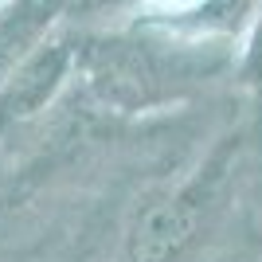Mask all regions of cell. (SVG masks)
I'll list each match as a JSON object with an SVG mask.
<instances>
[{
  "label": "cell",
  "instance_id": "4",
  "mask_svg": "<svg viewBox=\"0 0 262 262\" xmlns=\"http://www.w3.org/2000/svg\"><path fill=\"white\" fill-rule=\"evenodd\" d=\"M251 78L262 82V32H258V39H254V47H251Z\"/></svg>",
  "mask_w": 262,
  "mask_h": 262
},
{
  "label": "cell",
  "instance_id": "1",
  "mask_svg": "<svg viewBox=\"0 0 262 262\" xmlns=\"http://www.w3.org/2000/svg\"><path fill=\"white\" fill-rule=\"evenodd\" d=\"M200 223V208L188 196H157L125 227L121 258L125 262H172L184 251Z\"/></svg>",
  "mask_w": 262,
  "mask_h": 262
},
{
  "label": "cell",
  "instance_id": "2",
  "mask_svg": "<svg viewBox=\"0 0 262 262\" xmlns=\"http://www.w3.org/2000/svg\"><path fill=\"white\" fill-rule=\"evenodd\" d=\"M67 71H71V47L67 43H43L35 47L16 71L0 94V129L16 121H28L32 114L47 110V102L59 94Z\"/></svg>",
  "mask_w": 262,
  "mask_h": 262
},
{
  "label": "cell",
  "instance_id": "3",
  "mask_svg": "<svg viewBox=\"0 0 262 262\" xmlns=\"http://www.w3.org/2000/svg\"><path fill=\"white\" fill-rule=\"evenodd\" d=\"M55 16V0H24L20 8H12L0 20V75H8L16 59L28 51V43L39 39L47 24Z\"/></svg>",
  "mask_w": 262,
  "mask_h": 262
}]
</instances>
